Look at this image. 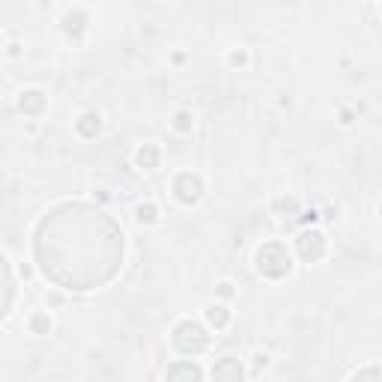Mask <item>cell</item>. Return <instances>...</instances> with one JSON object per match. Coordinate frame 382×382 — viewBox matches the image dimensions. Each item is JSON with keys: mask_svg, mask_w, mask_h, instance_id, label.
<instances>
[{"mask_svg": "<svg viewBox=\"0 0 382 382\" xmlns=\"http://www.w3.org/2000/svg\"><path fill=\"white\" fill-rule=\"evenodd\" d=\"M30 331L33 334H48V331H51V317H48V313H33V317H30Z\"/></svg>", "mask_w": 382, "mask_h": 382, "instance_id": "obj_14", "label": "cell"}, {"mask_svg": "<svg viewBox=\"0 0 382 382\" xmlns=\"http://www.w3.org/2000/svg\"><path fill=\"white\" fill-rule=\"evenodd\" d=\"M84 27H87V15H84V12H69L63 18V30L69 36H81Z\"/></svg>", "mask_w": 382, "mask_h": 382, "instance_id": "obj_10", "label": "cell"}, {"mask_svg": "<svg viewBox=\"0 0 382 382\" xmlns=\"http://www.w3.org/2000/svg\"><path fill=\"white\" fill-rule=\"evenodd\" d=\"M212 376L215 379H242V365H239L236 358H221L212 367Z\"/></svg>", "mask_w": 382, "mask_h": 382, "instance_id": "obj_8", "label": "cell"}, {"mask_svg": "<svg viewBox=\"0 0 382 382\" xmlns=\"http://www.w3.org/2000/svg\"><path fill=\"white\" fill-rule=\"evenodd\" d=\"M174 197L183 206H194L200 197H203V183H200L197 174H179L174 179Z\"/></svg>", "mask_w": 382, "mask_h": 382, "instance_id": "obj_4", "label": "cell"}, {"mask_svg": "<svg viewBox=\"0 0 382 382\" xmlns=\"http://www.w3.org/2000/svg\"><path fill=\"white\" fill-rule=\"evenodd\" d=\"M356 379H370V382H376L379 379V370L376 367H370V370H358V374H352Z\"/></svg>", "mask_w": 382, "mask_h": 382, "instance_id": "obj_17", "label": "cell"}, {"mask_svg": "<svg viewBox=\"0 0 382 382\" xmlns=\"http://www.w3.org/2000/svg\"><path fill=\"white\" fill-rule=\"evenodd\" d=\"M295 251L304 263H317L322 254H326V239L317 230H304L299 239H295Z\"/></svg>", "mask_w": 382, "mask_h": 382, "instance_id": "obj_5", "label": "cell"}, {"mask_svg": "<svg viewBox=\"0 0 382 382\" xmlns=\"http://www.w3.org/2000/svg\"><path fill=\"white\" fill-rule=\"evenodd\" d=\"M206 320H209V326L224 329L227 320H230V313H227V308H221V304H209V308H206Z\"/></svg>", "mask_w": 382, "mask_h": 382, "instance_id": "obj_12", "label": "cell"}, {"mask_svg": "<svg viewBox=\"0 0 382 382\" xmlns=\"http://www.w3.org/2000/svg\"><path fill=\"white\" fill-rule=\"evenodd\" d=\"M174 347L183 352V356H200V352L209 347V334L200 322L183 320V322H176V329H174Z\"/></svg>", "mask_w": 382, "mask_h": 382, "instance_id": "obj_3", "label": "cell"}, {"mask_svg": "<svg viewBox=\"0 0 382 382\" xmlns=\"http://www.w3.org/2000/svg\"><path fill=\"white\" fill-rule=\"evenodd\" d=\"M138 165L140 167H147V170H152V167H156L158 165V149L156 147H152V143H143V147L138 149Z\"/></svg>", "mask_w": 382, "mask_h": 382, "instance_id": "obj_11", "label": "cell"}, {"mask_svg": "<svg viewBox=\"0 0 382 382\" xmlns=\"http://www.w3.org/2000/svg\"><path fill=\"white\" fill-rule=\"evenodd\" d=\"M218 293H221L224 299H230V295H233V284H227V281H224L221 286H218Z\"/></svg>", "mask_w": 382, "mask_h": 382, "instance_id": "obj_18", "label": "cell"}, {"mask_svg": "<svg viewBox=\"0 0 382 382\" xmlns=\"http://www.w3.org/2000/svg\"><path fill=\"white\" fill-rule=\"evenodd\" d=\"M174 126H176L179 131H188V129H191V117H188V113H185V111H183V113H176Z\"/></svg>", "mask_w": 382, "mask_h": 382, "instance_id": "obj_16", "label": "cell"}, {"mask_svg": "<svg viewBox=\"0 0 382 382\" xmlns=\"http://www.w3.org/2000/svg\"><path fill=\"white\" fill-rule=\"evenodd\" d=\"M33 257L39 272L54 286L90 293L120 275L126 236L104 209L69 200L48 209L36 224Z\"/></svg>", "mask_w": 382, "mask_h": 382, "instance_id": "obj_1", "label": "cell"}, {"mask_svg": "<svg viewBox=\"0 0 382 382\" xmlns=\"http://www.w3.org/2000/svg\"><path fill=\"white\" fill-rule=\"evenodd\" d=\"M18 108L24 113H30V117H36V113H42V108H45V96L39 90H24L21 99H18Z\"/></svg>", "mask_w": 382, "mask_h": 382, "instance_id": "obj_7", "label": "cell"}, {"mask_svg": "<svg viewBox=\"0 0 382 382\" xmlns=\"http://www.w3.org/2000/svg\"><path fill=\"white\" fill-rule=\"evenodd\" d=\"M200 376H203V370L191 365V361H179V365L167 367V379H200Z\"/></svg>", "mask_w": 382, "mask_h": 382, "instance_id": "obj_9", "label": "cell"}, {"mask_svg": "<svg viewBox=\"0 0 382 382\" xmlns=\"http://www.w3.org/2000/svg\"><path fill=\"white\" fill-rule=\"evenodd\" d=\"M96 131H99V113H84V117L78 120V135L96 138Z\"/></svg>", "mask_w": 382, "mask_h": 382, "instance_id": "obj_13", "label": "cell"}, {"mask_svg": "<svg viewBox=\"0 0 382 382\" xmlns=\"http://www.w3.org/2000/svg\"><path fill=\"white\" fill-rule=\"evenodd\" d=\"M15 302V281H12V269H9L6 257L0 254V320L9 313Z\"/></svg>", "mask_w": 382, "mask_h": 382, "instance_id": "obj_6", "label": "cell"}, {"mask_svg": "<svg viewBox=\"0 0 382 382\" xmlns=\"http://www.w3.org/2000/svg\"><path fill=\"white\" fill-rule=\"evenodd\" d=\"M156 215H158V209L152 203H140L138 206V221L140 224H152V221H156Z\"/></svg>", "mask_w": 382, "mask_h": 382, "instance_id": "obj_15", "label": "cell"}, {"mask_svg": "<svg viewBox=\"0 0 382 382\" xmlns=\"http://www.w3.org/2000/svg\"><path fill=\"white\" fill-rule=\"evenodd\" d=\"M290 269H293V257L284 242H266L260 251H257V272H260L263 278L278 281L284 275H290Z\"/></svg>", "mask_w": 382, "mask_h": 382, "instance_id": "obj_2", "label": "cell"}]
</instances>
